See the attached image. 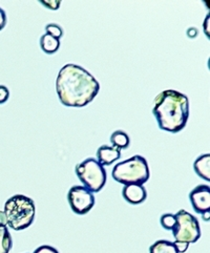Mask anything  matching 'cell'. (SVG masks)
Segmentation results:
<instances>
[{
    "label": "cell",
    "mask_w": 210,
    "mask_h": 253,
    "mask_svg": "<svg viewBox=\"0 0 210 253\" xmlns=\"http://www.w3.org/2000/svg\"><path fill=\"white\" fill-rule=\"evenodd\" d=\"M56 90L61 103L69 107H83L96 98L100 84L83 67L66 64L56 80Z\"/></svg>",
    "instance_id": "6da1fadb"
},
{
    "label": "cell",
    "mask_w": 210,
    "mask_h": 253,
    "mask_svg": "<svg viewBox=\"0 0 210 253\" xmlns=\"http://www.w3.org/2000/svg\"><path fill=\"white\" fill-rule=\"evenodd\" d=\"M153 114L162 130L179 132L188 121L189 100L178 90L166 89L155 99Z\"/></svg>",
    "instance_id": "7a4b0ae2"
},
{
    "label": "cell",
    "mask_w": 210,
    "mask_h": 253,
    "mask_svg": "<svg viewBox=\"0 0 210 253\" xmlns=\"http://www.w3.org/2000/svg\"><path fill=\"white\" fill-rule=\"evenodd\" d=\"M6 225L15 231L29 228L36 215L34 201L23 195H16L8 199L4 204Z\"/></svg>",
    "instance_id": "3957f363"
},
{
    "label": "cell",
    "mask_w": 210,
    "mask_h": 253,
    "mask_svg": "<svg viewBox=\"0 0 210 253\" xmlns=\"http://www.w3.org/2000/svg\"><path fill=\"white\" fill-rule=\"evenodd\" d=\"M115 181L123 185H143L149 180V167L145 158L133 156L118 163L113 169Z\"/></svg>",
    "instance_id": "277c9868"
},
{
    "label": "cell",
    "mask_w": 210,
    "mask_h": 253,
    "mask_svg": "<svg viewBox=\"0 0 210 253\" xmlns=\"http://www.w3.org/2000/svg\"><path fill=\"white\" fill-rule=\"evenodd\" d=\"M75 171L84 187L90 192L101 191L106 183L105 168L94 158H88L79 163Z\"/></svg>",
    "instance_id": "5b68a950"
},
{
    "label": "cell",
    "mask_w": 210,
    "mask_h": 253,
    "mask_svg": "<svg viewBox=\"0 0 210 253\" xmlns=\"http://www.w3.org/2000/svg\"><path fill=\"white\" fill-rule=\"evenodd\" d=\"M174 216L176 222L171 230L174 240L188 244L198 242L201 238V228L198 218L183 209L176 212Z\"/></svg>",
    "instance_id": "8992f818"
},
{
    "label": "cell",
    "mask_w": 210,
    "mask_h": 253,
    "mask_svg": "<svg viewBox=\"0 0 210 253\" xmlns=\"http://www.w3.org/2000/svg\"><path fill=\"white\" fill-rule=\"evenodd\" d=\"M67 201L76 214L88 213L95 206V197L83 186H73L67 193Z\"/></svg>",
    "instance_id": "52a82bcc"
},
{
    "label": "cell",
    "mask_w": 210,
    "mask_h": 253,
    "mask_svg": "<svg viewBox=\"0 0 210 253\" xmlns=\"http://www.w3.org/2000/svg\"><path fill=\"white\" fill-rule=\"evenodd\" d=\"M191 205L198 213L203 214L210 210V188L208 185H199L189 193Z\"/></svg>",
    "instance_id": "ba28073f"
},
{
    "label": "cell",
    "mask_w": 210,
    "mask_h": 253,
    "mask_svg": "<svg viewBox=\"0 0 210 253\" xmlns=\"http://www.w3.org/2000/svg\"><path fill=\"white\" fill-rule=\"evenodd\" d=\"M122 196L127 203L139 205L146 200L147 192L146 189L143 187V185H126L123 187Z\"/></svg>",
    "instance_id": "9c48e42d"
},
{
    "label": "cell",
    "mask_w": 210,
    "mask_h": 253,
    "mask_svg": "<svg viewBox=\"0 0 210 253\" xmlns=\"http://www.w3.org/2000/svg\"><path fill=\"white\" fill-rule=\"evenodd\" d=\"M97 158L98 162L102 166L112 165L121 158V150L114 146L102 145L97 150Z\"/></svg>",
    "instance_id": "30bf717a"
},
{
    "label": "cell",
    "mask_w": 210,
    "mask_h": 253,
    "mask_svg": "<svg viewBox=\"0 0 210 253\" xmlns=\"http://www.w3.org/2000/svg\"><path fill=\"white\" fill-rule=\"evenodd\" d=\"M195 171L196 173L201 176L203 180H206L207 182L210 181V155L209 154H205L203 156L199 157L195 165Z\"/></svg>",
    "instance_id": "8fae6325"
},
{
    "label": "cell",
    "mask_w": 210,
    "mask_h": 253,
    "mask_svg": "<svg viewBox=\"0 0 210 253\" xmlns=\"http://www.w3.org/2000/svg\"><path fill=\"white\" fill-rule=\"evenodd\" d=\"M40 46L44 53L48 55L55 54L59 47H60V41H59V39L47 35V34H44L40 39Z\"/></svg>",
    "instance_id": "7c38bea8"
},
{
    "label": "cell",
    "mask_w": 210,
    "mask_h": 253,
    "mask_svg": "<svg viewBox=\"0 0 210 253\" xmlns=\"http://www.w3.org/2000/svg\"><path fill=\"white\" fill-rule=\"evenodd\" d=\"M111 142L114 145V147L118 149H125L127 148L130 144V139L128 134L124 132L123 130H117L112 133L111 136Z\"/></svg>",
    "instance_id": "4fadbf2b"
},
{
    "label": "cell",
    "mask_w": 210,
    "mask_h": 253,
    "mask_svg": "<svg viewBox=\"0 0 210 253\" xmlns=\"http://www.w3.org/2000/svg\"><path fill=\"white\" fill-rule=\"evenodd\" d=\"M13 246L12 235L6 226L0 225V253H8Z\"/></svg>",
    "instance_id": "5bb4252c"
},
{
    "label": "cell",
    "mask_w": 210,
    "mask_h": 253,
    "mask_svg": "<svg viewBox=\"0 0 210 253\" xmlns=\"http://www.w3.org/2000/svg\"><path fill=\"white\" fill-rule=\"evenodd\" d=\"M149 253H178V251H176L173 243L165 240H160L150 246Z\"/></svg>",
    "instance_id": "9a60e30c"
},
{
    "label": "cell",
    "mask_w": 210,
    "mask_h": 253,
    "mask_svg": "<svg viewBox=\"0 0 210 253\" xmlns=\"http://www.w3.org/2000/svg\"><path fill=\"white\" fill-rule=\"evenodd\" d=\"M45 32L47 35L52 36L56 39H60L63 36V30L61 29L60 25L55 23H49L45 27Z\"/></svg>",
    "instance_id": "2e32d148"
},
{
    "label": "cell",
    "mask_w": 210,
    "mask_h": 253,
    "mask_svg": "<svg viewBox=\"0 0 210 253\" xmlns=\"http://www.w3.org/2000/svg\"><path fill=\"white\" fill-rule=\"evenodd\" d=\"M160 222H161V225H162V227H163L164 229H166V230H172L176 221H175L174 214L166 213V214H163L161 216V220H160Z\"/></svg>",
    "instance_id": "e0dca14e"
},
{
    "label": "cell",
    "mask_w": 210,
    "mask_h": 253,
    "mask_svg": "<svg viewBox=\"0 0 210 253\" xmlns=\"http://www.w3.org/2000/svg\"><path fill=\"white\" fill-rule=\"evenodd\" d=\"M42 4H43L44 6H46L47 8H49V10H53V11H56L59 8V6H60V0H47V1H45V0H42V1H40Z\"/></svg>",
    "instance_id": "ac0fdd59"
},
{
    "label": "cell",
    "mask_w": 210,
    "mask_h": 253,
    "mask_svg": "<svg viewBox=\"0 0 210 253\" xmlns=\"http://www.w3.org/2000/svg\"><path fill=\"white\" fill-rule=\"evenodd\" d=\"M10 97V91L4 85H0V104L5 103Z\"/></svg>",
    "instance_id": "d6986e66"
},
{
    "label": "cell",
    "mask_w": 210,
    "mask_h": 253,
    "mask_svg": "<svg viewBox=\"0 0 210 253\" xmlns=\"http://www.w3.org/2000/svg\"><path fill=\"white\" fill-rule=\"evenodd\" d=\"M34 253H59V251L52 246L43 245V246L38 247L35 251H34Z\"/></svg>",
    "instance_id": "ffe728a7"
},
{
    "label": "cell",
    "mask_w": 210,
    "mask_h": 253,
    "mask_svg": "<svg viewBox=\"0 0 210 253\" xmlns=\"http://www.w3.org/2000/svg\"><path fill=\"white\" fill-rule=\"evenodd\" d=\"M173 245L178 251V253H185L187 251L188 247H189V244L188 243H185V242H179V241H175L173 243Z\"/></svg>",
    "instance_id": "44dd1931"
},
{
    "label": "cell",
    "mask_w": 210,
    "mask_h": 253,
    "mask_svg": "<svg viewBox=\"0 0 210 253\" xmlns=\"http://www.w3.org/2000/svg\"><path fill=\"white\" fill-rule=\"evenodd\" d=\"M6 24V15L4 11L0 7V31H2Z\"/></svg>",
    "instance_id": "7402d4cb"
},
{
    "label": "cell",
    "mask_w": 210,
    "mask_h": 253,
    "mask_svg": "<svg viewBox=\"0 0 210 253\" xmlns=\"http://www.w3.org/2000/svg\"><path fill=\"white\" fill-rule=\"evenodd\" d=\"M0 225L1 226H6V217L3 211L0 210Z\"/></svg>",
    "instance_id": "603a6c76"
},
{
    "label": "cell",
    "mask_w": 210,
    "mask_h": 253,
    "mask_svg": "<svg viewBox=\"0 0 210 253\" xmlns=\"http://www.w3.org/2000/svg\"><path fill=\"white\" fill-rule=\"evenodd\" d=\"M202 215H203V220H204V221H207V222L209 221V217H210V212H209V211L203 213Z\"/></svg>",
    "instance_id": "cb8c5ba5"
}]
</instances>
